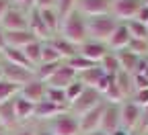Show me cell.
Wrapping results in <instances>:
<instances>
[{
	"label": "cell",
	"mask_w": 148,
	"mask_h": 135,
	"mask_svg": "<svg viewBox=\"0 0 148 135\" xmlns=\"http://www.w3.org/2000/svg\"><path fill=\"white\" fill-rule=\"evenodd\" d=\"M66 41L74 43V45H82L84 41H88V31H86V16L76 8V10H72L64 21L60 25V33Z\"/></svg>",
	"instance_id": "obj_1"
},
{
	"label": "cell",
	"mask_w": 148,
	"mask_h": 135,
	"mask_svg": "<svg viewBox=\"0 0 148 135\" xmlns=\"http://www.w3.org/2000/svg\"><path fill=\"white\" fill-rule=\"evenodd\" d=\"M119 21L113 14H99V16H86V31L88 39H95L101 43H107L111 35L115 33Z\"/></svg>",
	"instance_id": "obj_2"
},
{
	"label": "cell",
	"mask_w": 148,
	"mask_h": 135,
	"mask_svg": "<svg viewBox=\"0 0 148 135\" xmlns=\"http://www.w3.org/2000/svg\"><path fill=\"white\" fill-rule=\"evenodd\" d=\"M53 135H80V125H78V117H74L70 111L58 115V117L49 119L47 123H43Z\"/></svg>",
	"instance_id": "obj_3"
},
{
	"label": "cell",
	"mask_w": 148,
	"mask_h": 135,
	"mask_svg": "<svg viewBox=\"0 0 148 135\" xmlns=\"http://www.w3.org/2000/svg\"><path fill=\"white\" fill-rule=\"evenodd\" d=\"M0 29L2 31H27L29 29V10H25L23 6L12 4L6 14L0 21Z\"/></svg>",
	"instance_id": "obj_4"
},
{
	"label": "cell",
	"mask_w": 148,
	"mask_h": 135,
	"mask_svg": "<svg viewBox=\"0 0 148 135\" xmlns=\"http://www.w3.org/2000/svg\"><path fill=\"white\" fill-rule=\"evenodd\" d=\"M101 102H105V100H103V94H101L97 88H84L82 94L68 107V111L74 115V117H80V115H84V113L90 111V109H95V107L101 104Z\"/></svg>",
	"instance_id": "obj_5"
},
{
	"label": "cell",
	"mask_w": 148,
	"mask_h": 135,
	"mask_svg": "<svg viewBox=\"0 0 148 135\" xmlns=\"http://www.w3.org/2000/svg\"><path fill=\"white\" fill-rule=\"evenodd\" d=\"M144 6V0H113L111 4V14L119 23H127L138 16L140 8Z\"/></svg>",
	"instance_id": "obj_6"
},
{
	"label": "cell",
	"mask_w": 148,
	"mask_h": 135,
	"mask_svg": "<svg viewBox=\"0 0 148 135\" xmlns=\"http://www.w3.org/2000/svg\"><path fill=\"white\" fill-rule=\"evenodd\" d=\"M119 119H121V127L127 131H138L140 129V121H142V109L132 102V100H123L119 104Z\"/></svg>",
	"instance_id": "obj_7"
},
{
	"label": "cell",
	"mask_w": 148,
	"mask_h": 135,
	"mask_svg": "<svg viewBox=\"0 0 148 135\" xmlns=\"http://www.w3.org/2000/svg\"><path fill=\"white\" fill-rule=\"evenodd\" d=\"M2 72H4V80H8V82H12L16 86H25L35 78V70L12 66V64H6L4 60H2Z\"/></svg>",
	"instance_id": "obj_8"
},
{
	"label": "cell",
	"mask_w": 148,
	"mask_h": 135,
	"mask_svg": "<svg viewBox=\"0 0 148 135\" xmlns=\"http://www.w3.org/2000/svg\"><path fill=\"white\" fill-rule=\"evenodd\" d=\"M105 104H107V102H101V104H97L95 109L86 111L84 115H80V117H78L80 135H84V133H90V131H97V129H101V119H103V111H105Z\"/></svg>",
	"instance_id": "obj_9"
},
{
	"label": "cell",
	"mask_w": 148,
	"mask_h": 135,
	"mask_svg": "<svg viewBox=\"0 0 148 135\" xmlns=\"http://www.w3.org/2000/svg\"><path fill=\"white\" fill-rule=\"evenodd\" d=\"M109 51L111 49L107 47V43H101V41H95V39H88L78 47V53L82 57H86L88 62H92V64H99Z\"/></svg>",
	"instance_id": "obj_10"
},
{
	"label": "cell",
	"mask_w": 148,
	"mask_h": 135,
	"mask_svg": "<svg viewBox=\"0 0 148 135\" xmlns=\"http://www.w3.org/2000/svg\"><path fill=\"white\" fill-rule=\"evenodd\" d=\"M66 111H68L66 107H60V104H56V102L43 98L41 102H37V104H35L33 121H37V123H47L49 119L58 117V115H62V113H66Z\"/></svg>",
	"instance_id": "obj_11"
},
{
	"label": "cell",
	"mask_w": 148,
	"mask_h": 135,
	"mask_svg": "<svg viewBox=\"0 0 148 135\" xmlns=\"http://www.w3.org/2000/svg\"><path fill=\"white\" fill-rule=\"evenodd\" d=\"M113 0H78L76 8L84 16H99V14H111Z\"/></svg>",
	"instance_id": "obj_12"
},
{
	"label": "cell",
	"mask_w": 148,
	"mask_h": 135,
	"mask_svg": "<svg viewBox=\"0 0 148 135\" xmlns=\"http://www.w3.org/2000/svg\"><path fill=\"white\" fill-rule=\"evenodd\" d=\"M76 78H78V74L74 72L66 62H64L58 70H56V74L51 76V78H49L45 84H47V86H51V88H62V90H66L74 80H76Z\"/></svg>",
	"instance_id": "obj_13"
},
{
	"label": "cell",
	"mask_w": 148,
	"mask_h": 135,
	"mask_svg": "<svg viewBox=\"0 0 148 135\" xmlns=\"http://www.w3.org/2000/svg\"><path fill=\"white\" fill-rule=\"evenodd\" d=\"M45 90H47V84H45V82L33 78L29 84L21 86V92H18V96H23V98H27L29 102L37 104V102H41V100L45 98Z\"/></svg>",
	"instance_id": "obj_14"
},
{
	"label": "cell",
	"mask_w": 148,
	"mask_h": 135,
	"mask_svg": "<svg viewBox=\"0 0 148 135\" xmlns=\"http://www.w3.org/2000/svg\"><path fill=\"white\" fill-rule=\"evenodd\" d=\"M121 127V119H119V104H105L103 111V119H101V131L105 133H113L115 129Z\"/></svg>",
	"instance_id": "obj_15"
},
{
	"label": "cell",
	"mask_w": 148,
	"mask_h": 135,
	"mask_svg": "<svg viewBox=\"0 0 148 135\" xmlns=\"http://www.w3.org/2000/svg\"><path fill=\"white\" fill-rule=\"evenodd\" d=\"M29 31H31L39 41L51 39V33H49V29L45 27L43 18H41V12L37 10V8H31V10H29Z\"/></svg>",
	"instance_id": "obj_16"
},
{
	"label": "cell",
	"mask_w": 148,
	"mask_h": 135,
	"mask_svg": "<svg viewBox=\"0 0 148 135\" xmlns=\"http://www.w3.org/2000/svg\"><path fill=\"white\" fill-rule=\"evenodd\" d=\"M18 125H21V123H18L16 113H14V98L2 102V104H0V127L10 133V131L16 129Z\"/></svg>",
	"instance_id": "obj_17"
},
{
	"label": "cell",
	"mask_w": 148,
	"mask_h": 135,
	"mask_svg": "<svg viewBox=\"0 0 148 135\" xmlns=\"http://www.w3.org/2000/svg\"><path fill=\"white\" fill-rule=\"evenodd\" d=\"M4 37H6V47H16V49H23L33 41H39L29 29L27 31H4Z\"/></svg>",
	"instance_id": "obj_18"
},
{
	"label": "cell",
	"mask_w": 148,
	"mask_h": 135,
	"mask_svg": "<svg viewBox=\"0 0 148 135\" xmlns=\"http://www.w3.org/2000/svg\"><path fill=\"white\" fill-rule=\"evenodd\" d=\"M130 41H132V35H130L125 23H119L117 29H115V33L111 35V39L107 41V47L111 51H121V49H127Z\"/></svg>",
	"instance_id": "obj_19"
},
{
	"label": "cell",
	"mask_w": 148,
	"mask_h": 135,
	"mask_svg": "<svg viewBox=\"0 0 148 135\" xmlns=\"http://www.w3.org/2000/svg\"><path fill=\"white\" fill-rule=\"evenodd\" d=\"M49 43H51V47L60 53V57L64 62H68L70 57H74V55H78V45H74V43H70V41H66L62 35H53L51 39H47Z\"/></svg>",
	"instance_id": "obj_20"
},
{
	"label": "cell",
	"mask_w": 148,
	"mask_h": 135,
	"mask_svg": "<svg viewBox=\"0 0 148 135\" xmlns=\"http://www.w3.org/2000/svg\"><path fill=\"white\" fill-rule=\"evenodd\" d=\"M14 113H16L18 123H27V121L33 119V115H35V104L16 94L14 96Z\"/></svg>",
	"instance_id": "obj_21"
},
{
	"label": "cell",
	"mask_w": 148,
	"mask_h": 135,
	"mask_svg": "<svg viewBox=\"0 0 148 135\" xmlns=\"http://www.w3.org/2000/svg\"><path fill=\"white\" fill-rule=\"evenodd\" d=\"M2 60H4L6 64H12V66H21V68H27V70H35V68L29 64L25 51H23V49H16V47H6V49L2 51Z\"/></svg>",
	"instance_id": "obj_22"
},
{
	"label": "cell",
	"mask_w": 148,
	"mask_h": 135,
	"mask_svg": "<svg viewBox=\"0 0 148 135\" xmlns=\"http://www.w3.org/2000/svg\"><path fill=\"white\" fill-rule=\"evenodd\" d=\"M103 76H105V70L97 64V66H92V68L80 72V74H78V80H80L86 88H97V84H99V80L103 78Z\"/></svg>",
	"instance_id": "obj_23"
},
{
	"label": "cell",
	"mask_w": 148,
	"mask_h": 135,
	"mask_svg": "<svg viewBox=\"0 0 148 135\" xmlns=\"http://www.w3.org/2000/svg\"><path fill=\"white\" fill-rule=\"evenodd\" d=\"M115 82H117V86H119V90H121V94H123V98L125 100H130L134 96V92H136V86H134V74H130V72H119L117 76H115Z\"/></svg>",
	"instance_id": "obj_24"
},
{
	"label": "cell",
	"mask_w": 148,
	"mask_h": 135,
	"mask_svg": "<svg viewBox=\"0 0 148 135\" xmlns=\"http://www.w3.org/2000/svg\"><path fill=\"white\" fill-rule=\"evenodd\" d=\"M117 55V62H119V68L123 72H130V74H134L136 68H138V62H140V57L136 53H132L130 49H121V51H113Z\"/></svg>",
	"instance_id": "obj_25"
},
{
	"label": "cell",
	"mask_w": 148,
	"mask_h": 135,
	"mask_svg": "<svg viewBox=\"0 0 148 135\" xmlns=\"http://www.w3.org/2000/svg\"><path fill=\"white\" fill-rule=\"evenodd\" d=\"M37 10H39V8H37ZM39 12H41V18H43L45 27L49 29L51 37H53V35H58V33H60V25H62L58 10H56V8H45V10H39Z\"/></svg>",
	"instance_id": "obj_26"
},
{
	"label": "cell",
	"mask_w": 148,
	"mask_h": 135,
	"mask_svg": "<svg viewBox=\"0 0 148 135\" xmlns=\"http://www.w3.org/2000/svg\"><path fill=\"white\" fill-rule=\"evenodd\" d=\"M41 47H43V41H33V43H29L27 47H23L27 60H29V64H31L33 68H37V66L41 64Z\"/></svg>",
	"instance_id": "obj_27"
},
{
	"label": "cell",
	"mask_w": 148,
	"mask_h": 135,
	"mask_svg": "<svg viewBox=\"0 0 148 135\" xmlns=\"http://www.w3.org/2000/svg\"><path fill=\"white\" fill-rule=\"evenodd\" d=\"M99 66L105 70V74H109V76H117L119 72H121V68H119V62H117V55L113 53V51H109L103 60L99 62Z\"/></svg>",
	"instance_id": "obj_28"
},
{
	"label": "cell",
	"mask_w": 148,
	"mask_h": 135,
	"mask_svg": "<svg viewBox=\"0 0 148 135\" xmlns=\"http://www.w3.org/2000/svg\"><path fill=\"white\" fill-rule=\"evenodd\" d=\"M64 62H53V64H39L35 68V78L41 80V82H47L51 76L56 74V70H58Z\"/></svg>",
	"instance_id": "obj_29"
},
{
	"label": "cell",
	"mask_w": 148,
	"mask_h": 135,
	"mask_svg": "<svg viewBox=\"0 0 148 135\" xmlns=\"http://www.w3.org/2000/svg\"><path fill=\"white\" fill-rule=\"evenodd\" d=\"M18 92H21V86H16L8 80H0V104L6 100H12Z\"/></svg>",
	"instance_id": "obj_30"
},
{
	"label": "cell",
	"mask_w": 148,
	"mask_h": 135,
	"mask_svg": "<svg viewBox=\"0 0 148 135\" xmlns=\"http://www.w3.org/2000/svg\"><path fill=\"white\" fill-rule=\"evenodd\" d=\"M130 35H132V39H148V27L140 21H136V18H132V21L125 23Z\"/></svg>",
	"instance_id": "obj_31"
},
{
	"label": "cell",
	"mask_w": 148,
	"mask_h": 135,
	"mask_svg": "<svg viewBox=\"0 0 148 135\" xmlns=\"http://www.w3.org/2000/svg\"><path fill=\"white\" fill-rule=\"evenodd\" d=\"M45 100H51V102H56V104H60V107H66V109H68L66 92H64L62 88H51V86H47V90H45Z\"/></svg>",
	"instance_id": "obj_32"
},
{
	"label": "cell",
	"mask_w": 148,
	"mask_h": 135,
	"mask_svg": "<svg viewBox=\"0 0 148 135\" xmlns=\"http://www.w3.org/2000/svg\"><path fill=\"white\" fill-rule=\"evenodd\" d=\"M53 62H64L60 53L51 47L49 41H43V47H41V64H53Z\"/></svg>",
	"instance_id": "obj_33"
},
{
	"label": "cell",
	"mask_w": 148,
	"mask_h": 135,
	"mask_svg": "<svg viewBox=\"0 0 148 135\" xmlns=\"http://www.w3.org/2000/svg\"><path fill=\"white\" fill-rule=\"evenodd\" d=\"M76 74H80V72H84V70H88V68H92V66H97V64H92V62H88L86 57H82L80 53L78 55H74V57H70V60L66 62Z\"/></svg>",
	"instance_id": "obj_34"
},
{
	"label": "cell",
	"mask_w": 148,
	"mask_h": 135,
	"mask_svg": "<svg viewBox=\"0 0 148 135\" xmlns=\"http://www.w3.org/2000/svg\"><path fill=\"white\" fill-rule=\"evenodd\" d=\"M84 88H86V86H84V84H82V82L76 78V80H74V82H72V84H70V86L64 90V92H66V100H68V107H70L74 100H76L80 94H82V90H84Z\"/></svg>",
	"instance_id": "obj_35"
},
{
	"label": "cell",
	"mask_w": 148,
	"mask_h": 135,
	"mask_svg": "<svg viewBox=\"0 0 148 135\" xmlns=\"http://www.w3.org/2000/svg\"><path fill=\"white\" fill-rule=\"evenodd\" d=\"M127 49L136 53L138 57H148V39H132Z\"/></svg>",
	"instance_id": "obj_36"
},
{
	"label": "cell",
	"mask_w": 148,
	"mask_h": 135,
	"mask_svg": "<svg viewBox=\"0 0 148 135\" xmlns=\"http://www.w3.org/2000/svg\"><path fill=\"white\" fill-rule=\"evenodd\" d=\"M76 4H78V0H58L56 10H58V14H60V21H64L72 10H76Z\"/></svg>",
	"instance_id": "obj_37"
},
{
	"label": "cell",
	"mask_w": 148,
	"mask_h": 135,
	"mask_svg": "<svg viewBox=\"0 0 148 135\" xmlns=\"http://www.w3.org/2000/svg\"><path fill=\"white\" fill-rule=\"evenodd\" d=\"M132 102H136L140 109H144V107H148V88H142V90H136L134 92V96L130 98Z\"/></svg>",
	"instance_id": "obj_38"
},
{
	"label": "cell",
	"mask_w": 148,
	"mask_h": 135,
	"mask_svg": "<svg viewBox=\"0 0 148 135\" xmlns=\"http://www.w3.org/2000/svg\"><path fill=\"white\" fill-rule=\"evenodd\" d=\"M58 6V0H35L33 8H39V10H45V8H56Z\"/></svg>",
	"instance_id": "obj_39"
},
{
	"label": "cell",
	"mask_w": 148,
	"mask_h": 135,
	"mask_svg": "<svg viewBox=\"0 0 148 135\" xmlns=\"http://www.w3.org/2000/svg\"><path fill=\"white\" fill-rule=\"evenodd\" d=\"M113 80H115V76H109V74H105L103 78L99 80V84H97V90H99V92L103 94V92H105V90L109 88V84L113 82Z\"/></svg>",
	"instance_id": "obj_40"
},
{
	"label": "cell",
	"mask_w": 148,
	"mask_h": 135,
	"mask_svg": "<svg viewBox=\"0 0 148 135\" xmlns=\"http://www.w3.org/2000/svg\"><path fill=\"white\" fill-rule=\"evenodd\" d=\"M10 135H37L35 127H27V125H18L16 129L10 131Z\"/></svg>",
	"instance_id": "obj_41"
},
{
	"label": "cell",
	"mask_w": 148,
	"mask_h": 135,
	"mask_svg": "<svg viewBox=\"0 0 148 135\" xmlns=\"http://www.w3.org/2000/svg\"><path fill=\"white\" fill-rule=\"evenodd\" d=\"M138 133H140V135H146V133H148V107L142 109V121H140Z\"/></svg>",
	"instance_id": "obj_42"
},
{
	"label": "cell",
	"mask_w": 148,
	"mask_h": 135,
	"mask_svg": "<svg viewBox=\"0 0 148 135\" xmlns=\"http://www.w3.org/2000/svg\"><path fill=\"white\" fill-rule=\"evenodd\" d=\"M134 86H136V90L148 88V78L144 74H134Z\"/></svg>",
	"instance_id": "obj_43"
},
{
	"label": "cell",
	"mask_w": 148,
	"mask_h": 135,
	"mask_svg": "<svg viewBox=\"0 0 148 135\" xmlns=\"http://www.w3.org/2000/svg\"><path fill=\"white\" fill-rule=\"evenodd\" d=\"M136 21H140V23L148 25V6H146V4L140 8V12H138V16H136Z\"/></svg>",
	"instance_id": "obj_44"
},
{
	"label": "cell",
	"mask_w": 148,
	"mask_h": 135,
	"mask_svg": "<svg viewBox=\"0 0 148 135\" xmlns=\"http://www.w3.org/2000/svg\"><path fill=\"white\" fill-rule=\"evenodd\" d=\"M10 6H12V0H0V21H2V16L6 14Z\"/></svg>",
	"instance_id": "obj_45"
},
{
	"label": "cell",
	"mask_w": 148,
	"mask_h": 135,
	"mask_svg": "<svg viewBox=\"0 0 148 135\" xmlns=\"http://www.w3.org/2000/svg\"><path fill=\"white\" fill-rule=\"evenodd\" d=\"M35 133H37V135H53V133H51V131H49V129H47L43 123H37V127H35Z\"/></svg>",
	"instance_id": "obj_46"
},
{
	"label": "cell",
	"mask_w": 148,
	"mask_h": 135,
	"mask_svg": "<svg viewBox=\"0 0 148 135\" xmlns=\"http://www.w3.org/2000/svg\"><path fill=\"white\" fill-rule=\"evenodd\" d=\"M6 49V37H4V31L0 29V51Z\"/></svg>",
	"instance_id": "obj_47"
},
{
	"label": "cell",
	"mask_w": 148,
	"mask_h": 135,
	"mask_svg": "<svg viewBox=\"0 0 148 135\" xmlns=\"http://www.w3.org/2000/svg\"><path fill=\"white\" fill-rule=\"evenodd\" d=\"M134 131H127V129H123V127H119V129H115L111 135H132Z\"/></svg>",
	"instance_id": "obj_48"
},
{
	"label": "cell",
	"mask_w": 148,
	"mask_h": 135,
	"mask_svg": "<svg viewBox=\"0 0 148 135\" xmlns=\"http://www.w3.org/2000/svg\"><path fill=\"white\" fill-rule=\"evenodd\" d=\"M84 135H109V133H105V131L97 129V131H90V133H84Z\"/></svg>",
	"instance_id": "obj_49"
},
{
	"label": "cell",
	"mask_w": 148,
	"mask_h": 135,
	"mask_svg": "<svg viewBox=\"0 0 148 135\" xmlns=\"http://www.w3.org/2000/svg\"><path fill=\"white\" fill-rule=\"evenodd\" d=\"M0 80H4V72H2V64H0Z\"/></svg>",
	"instance_id": "obj_50"
},
{
	"label": "cell",
	"mask_w": 148,
	"mask_h": 135,
	"mask_svg": "<svg viewBox=\"0 0 148 135\" xmlns=\"http://www.w3.org/2000/svg\"><path fill=\"white\" fill-rule=\"evenodd\" d=\"M0 135H10L8 131H4V129H0Z\"/></svg>",
	"instance_id": "obj_51"
},
{
	"label": "cell",
	"mask_w": 148,
	"mask_h": 135,
	"mask_svg": "<svg viewBox=\"0 0 148 135\" xmlns=\"http://www.w3.org/2000/svg\"><path fill=\"white\" fill-rule=\"evenodd\" d=\"M0 64H2V51H0Z\"/></svg>",
	"instance_id": "obj_52"
},
{
	"label": "cell",
	"mask_w": 148,
	"mask_h": 135,
	"mask_svg": "<svg viewBox=\"0 0 148 135\" xmlns=\"http://www.w3.org/2000/svg\"><path fill=\"white\" fill-rule=\"evenodd\" d=\"M132 135H140V133H138V131H134V133H132Z\"/></svg>",
	"instance_id": "obj_53"
},
{
	"label": "cell",
	"mask_w": 148,
	"mask_h": 135,
	"mask_svg": "<svg viewBox=\"0 0 148 135\" xmlns=\"http://www.w3.org/2000/svg\"><path fill=\"white\" fill-rule=\"evenodd\" d=\"M144 4H146V6H148V0H144Z\"/></svg>",
	"instance_id": "obj_54"
},
{
	"label": "cell",
	"mask_w": 148,
	"mask_h": 135,
	"mask_svg": "<svg viewBox=\"0 0 148 135\" xmlns=\"http://www.w3.org/2000/svg\"><path fill=\"white\" fill-rule=\"evenodd\" d=\"M0 129H2V127H0Z\"/></svg>",
	"instance_id": "obj_55"
},
{
	"label": "cell",
	"mask_w": 148,
	"mask_h": 135,
	"mask_svg": "<svg viewBox=\"0 0 148 135\" xmlns=\"http://www.w3.org/2000/svg\"><path fill=\"white\" fill-rule=\"evenodd\" d=\"M146 27H148V25H146Z\"/></svg>",
	"instance_id": "obj_56"
},
{
	"label": "cell",
	"mask_w": 148,
	"mask_h": 135,
	"mask_svg": "<svg viewBox=\"0 0 148 135\" xmlns=\"http://www.w3.org/2000/svg\"><path fill=\"white\" fill-rule=\"evenodd\" d=\"M146 135H148V133H146Z\"/></svg>",
	"instance_id": "obj_57"
}]
</instances>
